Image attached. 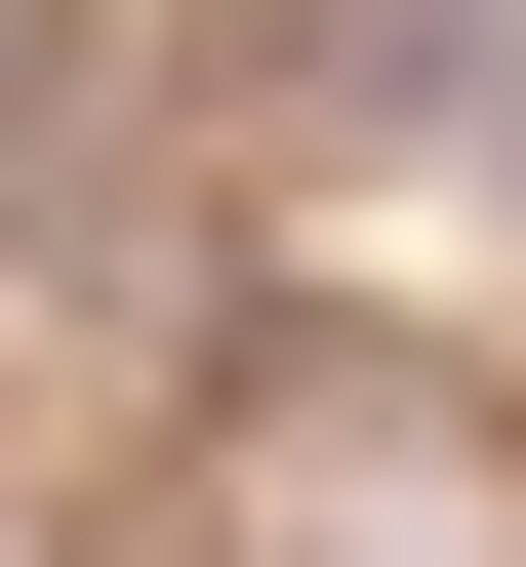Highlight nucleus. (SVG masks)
Instances as JSON below:
<instances>
[{
	"label": "nucleus",
	"mask_w": 526,
	"mask_h": 567,
	"mask_svg": "<svg viewBox=\"0 0 526 567\" xmlns=\"http://www.w3.org/2000/svg\"><path fill=\"white\" fill-rule=\"evenodd\" d=\"M122 203V41H41V0H0V244H82Z\"/></svg>",
	"instance_id": "nucleus-1"
}]
</instances>
